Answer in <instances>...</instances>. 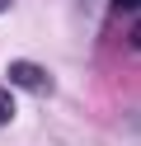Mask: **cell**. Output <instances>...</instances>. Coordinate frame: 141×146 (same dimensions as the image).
Masks as SVG:
<instances>
[{
	"mask_svg": "<svg viewBox=\"0 0 141 146\" xmlns=\"http://www.w3.org/2000/svg\"><path fill=\"white\" fill-rule=\"evenodd\" d=\"M5 123H14V94L0 90V127H5Z\"/></svg>",
	"mask_w": 141,
	"mask_h": 146,
	"instance_id": "7a4b0ae2",
	"label": "cell"
},
{
	"mask_svg": "<svg viewBox=\"0 0 141 146\" xmlns=\"http://www.w3.org/2000/svg\"><path fill=\"white\" fill-rule=\"evenodd\" d=\"M9 5H14V0H0V14H5V10H9Z\"/></svg>",
	"mask_w": 141,
	"mask_h": 146,
	"instance_id": "277c9868",
	"label": "cell"
},
{
	"mask_svg": "<svg viewBox=\"0 0 141 146\" xmlns=\"http://www.w3.org/2000/svg\"><path fill=\"white\" fill-rule=\"evenodd\" d=\"M113 5H118V10H136V0H113Z\"/></svg>",
	"mask_w": 141,
	"mask_h": 146,
	"instance_id": "3957f363",
	"label": "cell"
},
{
	"mask_svg": "<svg viewBox=\"0 0 141 146\" xmlns=\"http://www.w3.org/2000/svg\"><path fill=\"white\" fill-rule=\"evenodd\" d=\"M9 85L28 90V94H52V76L38 61H9Z\"/></svg>",
	"mask_w": 141,
	"mask_h": 146,
	"instance_id": "6da1fadb",
	"label": "cell"
}]
</instances>
